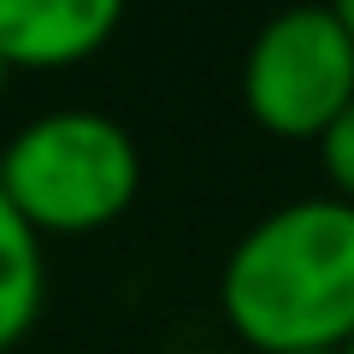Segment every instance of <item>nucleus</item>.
Here are the masks:
<instances>
[{
	"mask_svg": "<svg viewBox=\"0 0 354 354\" xmlns=\"http://www.w3.org/2000/svg\"><path fill=\"white\" fill-rule=\"evenodd\" d=\"M142 183L136 142L106 113H41L6 142L0 189L12 195L36 236H88L113 225Z\"/></svg>",
	"mask_w": 354,
	"mask_h": 354,
	"instance_id": "nucleus-2",
	"label": "nucleus"
},
{
	"mask_svg": "<svg viewBox=\"0 0 354 354\" xmlns=\"http://www.w3.org/2000/svg\"><path fill=\"white\" fill-rule=\"evenodd\" d=\"M6 77H12V65H6V59H0V88H6Z\"/></svg>",
	"mask_w": 354,
	"mask_h": 354,
	"instance_id": "nucleus-8",
	"label": "nucleus"
},
{
	"mask_svg": "<svg viewBox=\"0 0 354 354\" xmlns=\"http://www.w3.org/2000/svg\"><path fill=\"white\" fill-rule=\"evenodd\" d=\"M225 325L260 354L354 342V207L307 195L266 213L218 272Z\"/></svg>",
	"mask_w": 354,
	"mask_h": 354,
	"instance_id": "nucleus-1",
	"label": "nucleus"
},
{
	"mask_svg": "<svg viewBox=\"0 0 354 354\" xmlns=\"http://www.w3.org/2000/svg\"><path fill=\"white\" fill-rule=\"evenodd\" d=\"M242 101L266 136L319 142L354 101V36L337 6H295L254 36Z\"/></svg>",
	"mask_w": 354,
	"mask_h": 354,
	"instance_id": "nucleus-3",
	"label": "nucleus"
},
{
	"mask_svg": "<svg viewBox=\"0 0 354 354\" xmlns=\"http://www.w3.org/2000/svg\"><path fill=\"white\" fill-rule=\"evenodd\" d=\"M342 354H354V342H348V348H342Z\"/></svg>",
	"mask_w": 354,
	"mask_h": 354,
	"instance_id": "nucleus-10",
	"label": "nucleus"
},
{
	"mask_svg": "<svg viewBox=\"0 0 354 354\" xmlns=\"http://www.w3.org/2000/svg\"><path fill=\"white\" fill-rule=\"evenodd\" d=\"M337 12H342V24H348V36H354V0H342Z\"/></svg>",
	"mask_w": 354,
	"mask_h": 354,
	"instance_id": "nucleus-7",
	"label": "nucleus"
},
{
	"mask_svg": "<svg viewBox=\"0 0 354 354\" xmlns=\"http://www.w3.org/2000/svg\"><path fill=\"white\" fill-rule=\"evenodd\" d=\"M113 0H0V59L12 71H65L113 41Z\"/></svg>",
	"mask_w": 354,
	"mask_h": 354,
	"instance_id": "nucleus-4",
	"label": "nucleus"
},
{
	"mask_svg": "<svg viewBox=\"0 0 354 354\" xmlns=\"http://www.w3.org/2000/svg\"><path fill=\"white\" fill-rule=\"evenodd\" d=\"M313 354H342V348H313Z\"/></svg>",
	"mask_w": 354,
	"mask_h": 354,
	"instance_id": "nucleus-9",
	"label": "nucleus"
},
{
	"mask_svg": "<svg viewBox=\"0 0 354 354\" xmlns=\"http://www.w3.org/2000/svg\"><path fill=\"white\" fill-rule=\"evenodd\" d=\"M319 165H325V177H330V189H337V201L354 207V101H348V113H342L337 124L319 136Z\"/></svg>",
	"mask_w": 354,
	"mask_h": 354,
	"instance_id": "nucleus-6",
	"label": "nucleus"
},
{
	"mask_svg": "<svg viewBox=\"0 0 354 354\" xmlns=\"http://www.w3.org/2000/svg\"><path fill=\"white\" fill-rule=\"evenodd\" d=\"M41 301H48V260H41V236L24 225L12 195L0 189V354L36 330Z\"/></svg>",
	"mask_w": 354,
	"mask_h": 354,
	"instance_id": "nucleus-5",
	"label": "nucleus"
}]
</instances>
